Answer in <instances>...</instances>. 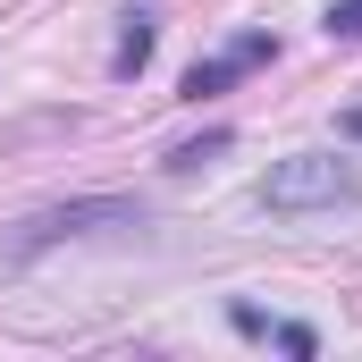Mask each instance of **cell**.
<instances>
[{
	"label": "cell",
	"mask_w": 362,
	"mask_h": 362,
	"mask_svg": "<svg viewBox=\"0 0 362 362\" xmlns=\"http://www.w3.org/2000/svg\"><path fill=\"white\" fill-rule=\"evenodd\" d=\"M236 76H245V59H236V51H219V59H194V68L177 76V93H185V101H211V93H228Z\"/></svg>",
	"instance_id": "5b68a950"
},
{
	"label": "cell",
	"mask_w": 362,
	"mask_h": 362,
	"mask_svg": "<svg viewBox=\"0 0 362 362\" xmlns=\"http://www.w3.org/2000/svg\"><path fill=\"white\" fill-rule=\"evenodd\" d=\"M329 42H362V0H329Z\"/></svg>",
	"instance_id": "ba28073f"
},
{
	"label": "cell",
	"mask_w": 362,
	"mask_h": 362,
	"mask_svg": "<svg viewBox=\"0 0 362 362\" xmlns=\"http://www.w3.org/2000/svg\"><path fill=\"white\" fill-rule=\"evenodd\" d=\"M228 329L253 337V346H278V354H295V362L320 354V329L312 320H286V312H262V303H228Z\"/></svg>",
	"instance_id": "3957f363"
},
{
	"label": "cell",
	"mask_w": 362,
	"mask_h": 362,
	"mask_svg": "<svg viewBox=\"0 0 362 362\" xmlns=\"http://www.w3.org/2000/svg\"><path fill=\"white\" fill-rule=\"evenodd\" d=\"M228 51H236L245 68H270V59H278V34H270V25H253V34H236Z\"/></svg>",
	"instance_id": "8992f818"
},
{
	"label": "cell",
	"mask_w": 362,
	"mask_h": 362,
	"mask_svg": "<svg viewBox=\"0 0 362 362\" xmlns=\"http://www.w3.org/2000/svg\"><path fill=\"white\" fill-rule=\"evenodd\" d=\"M253 202L278 211V219L354 211V202H362V169H354V160H337V152H286V160H270V177L253 185Z\"/></svg>",
	"instance_id": "7a4b0ae2"
},
{
	"label": "cell",
	"mask_w": 362,
	"mask_h": 362,
	"mask_svg": "<svg viewBox=\"0 0 362 362\" xmlns=\"http://www.w3.org/2000/svg\"><path fill=\"white\" fill-rule=\"evenodd\" d=\"M127 228H144V202L135 194H68V202H42V211H25L0 236V270H34L42 253H59L76 236H127Z\"/></svg>",
	"instance_id": "6da1fadb"
},
{
	"label": "cell",
	"mask_w": 362,
	"mask_h": 362,
	"mask_svg": "<svg viewBox=\"0 0 362 362\" xmlns=\"http://www.w3.org/2000/svg\"><path fill=\"white\" fill-rule=\"evenodd\" d=\"M118 25H127V34H118V51H110V76L135 85V76L152 68V51H160V0H127Z\"/></svg>",
	"instance_id": "277c9868"
},
{
	"label": "cell",
	"mask_w": 362,
	"mask_h": 362,
	"mask_svg": "<svg viewBox=\"0 0 362 362\" xmlns=\"http://www.w3.org/2000/svg\"><path fill=\"white\" fill-rule=\"evenodd\" d=\"M337 135H346V144H362V110H346V118H337Z\"/></svg>",
	"instance_id": "9c48e42d"
},
{
	"label": "cell",
	"mask_w": 362,
	"mask_h": 362,
	"mask_svg": "<svg viewBox=\"0 0 362 362\" xmlns=\"http://www.w3.org/2000/svg\"><path fill=\"white\" fill-rule=\"evenodd\" d=\"M211 152H228V127H202V144H177V152H169V169H202Z\"/></svg>",
	"instance_id": "52a82bcc"
}]
</instances>
